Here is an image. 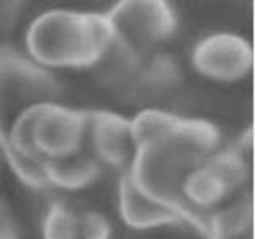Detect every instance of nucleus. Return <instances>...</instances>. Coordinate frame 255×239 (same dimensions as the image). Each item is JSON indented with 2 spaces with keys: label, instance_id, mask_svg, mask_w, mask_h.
<instances>
[{
  "label": "nucleus",
  "instance_id": "8",
  "mask_svg": "<svg viewBox=\"0 0 255 239\" xmlns=\"http://www.w3.org/2000/svg\"><path fill=\"white\" fill-rule=\"evenodd\" d=\"M85 150L102 167L126 172L135 153L131 118L110 110H86Z\"/></svg>",
  "mask_w": 255,
  "mask_h": 239
},
{
  "label": "nucleus",
  "instance_id": "12",
  "mask_svg": "<svg viewBox=\"0 0 255 239\" xmlns=\"http://www.w3.org/2000/svg\"><path fill=\"white\" fill-rule=\"evenodd\" d=\"M102 169L104 167L86 150L72 156L45 161L48 187L62 190H82L93 185L99 179Z\"/></svg>",
  "mask_w": 255,
  "mask_h": 239
},
{
  "label": "nucleus",
  "instance_id": "11",
  "mask_svg": "<svg viewBox=\"0 0 255 239\" xmlns=\"http://www.w3.org/2000/svg\"><path fill=\"white\" fill-rule=\"evenodd\" d=\"M206 239H254V187L207 215Z\"/></svg>",
  "mask_w": 255,
  "mask_h": 239
},
{
  "label": "nucleus",
  "instance_id": "3",
  "mask_svg": "<svg viewBox=\"0 0 255 239\" xmlns=\"http://www.w3.org/2000/svg\"><path fill=\"white\" fill-rule=\"evenodd\" d=\"M254 187V134L247 129L227 148H219L185 179L182 195L193 212L190 227L204 236L207 214Z\"/></svg>",
  "mask_w": 255,
  "mask_h": 239
},
{
  "label": "nucleus",
  "instance_id": "7",
  "mask_svg": "<svg viewBox=\"0 0 255 239\" xmlns=\"http://www.w3.org/2000/svg\"><path fill=\"white\" fill-rule=\"evenodd\" d=\"M191 61L204 78L223 83L239 82L254 67V46L239 34L217 32L198 42Z\"/></svg>",
  "mask_w": 255,
  "mask_h": 239
},
{
  "label": "nucleus",
  "instance_id": "1",
  "mask_svg": "<svg viewBox=\"0 0 255 239\" xmlns=\"http://www.w3.org/2000/svg\"><path fill=\"white\" fill-rule=\"evenodd\" d=\"M135 153L128 175L143 195L169 207L190 225L193 212L182 195L188 175L220 148V129L209 120L145 109L131 118Z\"/></svg>",
  "mask_w": 255,
  "mask_h": 239
},
{
  "label": "nucleus",
  "instance_id": "15",
  "mask_svg": "<svg viewBox=\"0 0 255 239\" xmlns=\"http://www.w3.org/2000/svg\"><path fill=\"white\" fill-rule=\"evenodd\" d=\"M8 211H10V207H8V204L5 203V199L0 196V217H2L3 214H6Z\"/></svg>",
  "mask_w": 255,
  "mask_h": 239
},
{
  "label": "nucleus",
  "instance_id": "9",
  "mask_svg": "<svg viewBox=\"0 0 255 239\" xmlns=\"http://www.w3.org/2000/svg\"><path fill=\"white\" fill-rule=\"evenodd\" d=\"M112 225L104 214L56 203L43 220V239H110Z\"/></svg>",
  "mask_w": 255,
  "mask_h": 239
},
{
  "label": "nucleus",
  "instance_id": "4",
  "mask_svg": "<svg viewBox=\"0 0 255 239\" xmlns=\"http://www.w3.org/2000/svg\"><path fill=\"white\" fill-rule=\"evenodd\" d=\"M86 145V110H77L58 101L40 102L26 109L11 123L5 151L46 159L77 155Z\"/></svg>",
  "mask_w": 255,
  "mask_h": 239
},
{
  "label": "nucleus",
  "instance_id": "5",
  "mask_svg": "<svg viewBox=\"0 0 255 239\" xmlns=\"http://www.w3.org/2000/svg\"><path fill=\"white\" fill-rule=\"evenodd\" d=\"M58 78L29 56L0 48V145L18 115L40 102L56 101Z\"/></svg>",
  "mask_w": 255,
  "mask_h": 239
},
{
  "label": "nucleus",
  "instance_id": "6",
  "mask_svg": "<svg viewBox=\"0 0 255 239\" xmlns=\"http://www.w3.org/2000/svg\"><path fill=\"white\" fill-rule=\"evenodd\" d=\"M115 40L137 54H150L177 29L172 6L163 0H125L106 13Z\"/></svg>",
  "mask_w": 255,
  "mask_h": 239
},
{
  "label": "nucleus",
  "instance_id": "10",
  "mask_svg": "<svg viewBox=\"0 0 255 239\" xmlns=\"http://www.w3.org/2000/svg\"><path fill=\"white\" fill-rule=\"evenodd\" d=\"M118 207L123 222L134 230H151L180 222L169 207L143 195L128 172H123L118 182Z\"/></svg>",
  "mask_w": 255,
  "mask_h": 239
},
{
  "label": "nucleus",
  "instance_id": "14",
  "mask_svg": "<svg viewBox=\"0 0 255 239\" xmlns=\"http://www.w3.org/2000/svg\"><path fill=\"white\" fill-rule=\"evenodd\" d=\"M0 239H21V230L11 211L0 217Z\"/></svg>",
  "mask_w": 255,
  "mask_h": 239
},
{
  "label": "nucleus",
  "instance_id": "2",
  "mask_svg": "<svg viewBox=\"0 0 255 239\" xmlns=\"http://www.w3.org/2000/svg\"><path fill=\"white\" fill-rule=\"evenodd\" d=\"M115 40L106 13L48 10L26 32L29 58L48 70L96 67Z\"/></svg>",
  "mask_w": 255,
  "mask_h": 239
},
{
  "label": "nucleus",
  "instance_id": "13",
  "mask_svg": "<svg viewBox=\"0 0 255 239\" xmlns=\"http://www.w3.org/2000/svg\"><path fill=\"white\" fill-rule=\"evenodd\" d=\"M180 78V66L171 54L150 53L140 58L135 90H148L151 93L167 91Z\"/></svg>",
  "mask_w": 255,
  "mask_h": 239
}]
</instances>
